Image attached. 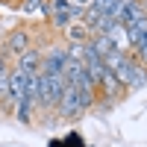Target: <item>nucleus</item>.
Masks as SVG:
<instances>
[{
	"instance_id": "nucleus-11",
	"label": "nucleus",
	"mask_w": 147,
	"mask_h": 147,
	"mask_svg": "<svg viewBox=\"0 0 147 147\" xmlns=\"http://www.w3.org/2000/svg\"><path fill=\"white\" fill-rule=\"evenodd\" d=\"M47 147H85V141H82L80 132H68L65 138H50Z\"/></svg>"
},
{
	"instance_id": "nucleus-1",
	"label": "nucleus",
	"mask_w": 147,
	"mask_h": 147,
	"mask_svg": "<svg viewBox=\"0 0 147 147\" xmlns=\"http://www.w3.org/2000/svg\"><path fill=\"white\" fill-rule=\"evenodd\" d=\"M65 85H68L65 74H38V106L35 109H44V112L56 109Z\"/></svg>"
},
{
	"instance_id": "nucleus-7",
	"label": "nucleus",
	"mask_w": 147,
	"mask_h": 147,
	"mask_svg": "<svg viewBox=\"0 0 147 147\" xmlns=\"http://www.w3.org/2000/svg\"><path fill=\"white\" fill-rule=\"evenodd\" d=\"M9 97L15 106L27 100V74H21L18 68H12V74H9Z\"/></svg>"
},
{
	"instance_id": "nucleus-9",
	"label": "nucleus",
	"mask_w": 147,
	"mask_h": 147,
	"mask_svg": "<svg viewBox=\"0 0 147 147\" xmlns=\"http://www.w3.org/2000/svg\"><path fill=\"white\" fill-rule=\"evenodd\" d=\"M88 38H91V30L85 27L82 21H77V24H71V27L65 30V41H68V44H85Z\"/></svg>"
},
{
	"instance_id": "nucleus-12",
	"label": "nucleus",
	"mask_w": 147,
	"mask_h": 147,
	"mask_svg": "<svg viewBox=\"0 0 147 147\" xmlns=\"http://www.w3.org/2000/svg\"><path fill=\"white\" fill-rule=\"evenodd\" d=\"M32 112H35V106H32L30 100H24V103L15 106V121L24 124V127H30V124H32Z\"/></svg>"
},
{
	"instance_id": "nucleus-10",
	"label": "nucleus",
	"mask_w": 147,
	"mask_h": 147,
	"mask_svg": "<svg viewBox=\"0 0 147 147\" xmlns=\"http://www.w3.org/2000/svg\"><path fill=\"white\" fill-rule=\"evenodd\" d=\"M88 44L97 50V56H100V59H106L112 50H118V47L112 44V38H109V35H91V38H88Z\"/></svg>"
},
{
	"instance_id": "nucleus-20",
	"label": "nucleus",
	"mask_w": 147,
	"mask_h": 147,
	"mask_svg": "<svg viewBox=\"0 0 147 147\" xmlns=\"http://www.w3.org/2000/svg\"><path fill=\"white\" fill-rule=\"evenodd\" d=\"M85 147H94V144H85Z\"/></svg>"
},
{
	"instance_id": "nucleus-5",
	"label": "nucleus",
	"mask_w": 147,
	"mask_h": 147,
	"mask_svg": "<svg viewBox=\"0 0 147 147\" xmlns=\"http://www.w3.org/2000/svg\"><path fill=\"white\" fill-rule=\"evenodd\" d=\"M68 59V44H53L50 50L41 53V71L38 74H62Z\"/></svg>"
},
{
	"instance_id": "nucleus-13",
	"label": "nucleus",
	"mask_w": 147,
	"mask_h": 147,
	"mask_svg": "<svg viewBox=\"0 0 147 147\" xmlns=\"http://www.w3.org/2000/svg\"><path fill=\"white\" fill-rule=\"evenodd\" d=\"M127 56H129V53H124V50H112V53H109V56L103 59V65H106L109 71H112V74H115V71H118L121 65H124V62H127Z\"/></svg>"
},
{
	"instance_id": "nucleus-2",
	"label": "nucleus",
	"mask_w": 147,
	"mask_h": 147,
	"mask_svg": "<svg viewBox=\"0 0 147 147\" xmlns=\"http://www.w3.org/2000/svg\"><path fill=\"white\" fill-rule=\"evenodd\" d=\"M115 77H118L121 85H124V91H138V88H144V85H147V68L129 53L127 62L115 71Z\"/></svg>"
},
{
	"instance_id": "nucleus-6",
	"label": "nucleus",
	"mask_w": 147,
	"mask_h": 147,
	"mask_svg": "<svg viewBox=\"0 0 147 147\" xmlns=\"http://www.w3.org/2000/svg\"><path fill=\"white\" fill-rule=\"evenodd\" d=\"M15 68L21 74H27V77H32V74L41 71V50L38 47H30V50H24L18 59H15Z\"/></svg>"
},
{
	"instance_id": "nucleus-18",
	"label": "nucleus",
	"mask_w": 147,
	"mask_h": 147,
	"mask_svg": "<svg viewBox=\"0 0 147 147\" xmlns=\"http://www.w3.org/2000/svg\"><path fill=\"white\" fill-rule=\"evenodd\" d=\"M141 9H144V15H147V0H141Z\"/></svg>"
},
{
	"instance_id": "nucleus-16",
	"label": "nucleus",
	"mask_w": 147,
	"mask_h": 147,
	"mask_svg": "<svg viewBox=\"0 0 147 147\" xmlns=\"http://www.w3.org/2000/svg\"><path fill=\"white\" fill-rule=\"evenodd\" d=\"M132 56H136V59H138V62H141V65L147 68V41H144L141 47H136V50H132Z\"/></svg>"
},
{
	"instance_id": "nucleus-3",
	"label": "nucleus",
	"mask_w": 147,
	"mask_h": 147,
	"mask_svg": "<svg viewBox=\"0 0 147 147\" xmlns=\"http://www.w3.org/2000/svg\"><path fill=\"white\" fill-rule=\"evenodd\" d=\"M56 115L65 118V121H74V118L85 115V106H82V97H80V88H77V85H71V82L65 85L62 97H59V106H56Z\"/></svg>"
},
{
	"instance_id": "nucleus-4",
	"label": "nucleus",
	"mask_w": 147,
	"mask_h": 147,
	"mask_svg": "<svg viewBox=\"0 0 147 147\" xmlns=\"http://www.w3.org/2000/svg\"><path fill=\"white\" fill-rule=\"evenodd\" d=\"M3 56L6 59H18L24 50H30V30L27 27H18V30H12L9 32V38L3 41Z\"/></svg>"
},
{
	"instance_id": "nucleus-14",
	"label": "nucleus",
	"mask_w": 147,
	"mask_h": 147,
	"mask_svg": "<svg viewBox=\"0 0 147 147\" xmlns=\"http://www.w3.org/2000/svg\"><path fill=\"white\" fill-rule=\"evenodd\" d=\"M41 9H44V0H21V12H27V15H35Z\"/></svg>"
},
{
	"instance_id": "nucleus-17",
	"label": "nucleus",
	"mask_w": 147,
	"mask_h": 147,
	"mask_svg": "<svg viewBox=\"0 0 147 147\" xmlns=\"http://www.w3.org/2000/svg\"><path fill=\"white\" fill-rule=\"evenodd\" d=\"M3 68H9V59L3 56V50H0V71H3Z\"/></svg>"
},
{
	"instance_id": "nucleus-15",
	"label": "nucleus",
	"mask_w": 147,
	"mask_h": 147,
	"mask_svg": "<svg viewBox=\"0 0 147 147\" xmlns=\"http://www.w3.org/2000/svg\"><path fill=\"white\" fill-rule=\"evenodd\" d=\"M112 6H115V0H91V9H97V12H103V15H106V12L112 9Z\"/></svg>"
},
{
	"instance_id": "nucleus-8",
	"label": "nucleus",
	"mask_w": 147,
	"mask_h": 147,
	"mask_svg": "<svg viewBox=\"0 0 147 147\" xmlns=\"http://www.w3.org/2000/svg\"><path fill=\"white\" fill-rule=\"evenodd\" d=\"M127 38H129V50H136V47H141L147 41V15L127 27Z\"/></svg>"
},
{
	"instance_id": "nucleus-19",
	"label": "nucleus",
	"mask_w": 147,
	"mask_h": 147,
	"mask_svg": "<svg viewBox=\"0 0 147 147\" xmlns=\"http://www.w3.org/2000/svg\"><path fill=\"white\" fill-rule=\"evenodd\" d=\"M0 41H3V32H0Z\"/></svg>"
}]
</instances>
